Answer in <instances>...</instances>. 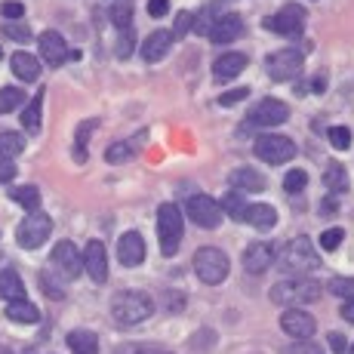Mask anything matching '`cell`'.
<instances>
[{
    "mask_svg": "<svg viewBox=\"0 0 354 354\" xmlns=\"http://www.w3.org/2000/svg\"><path fill=\"white\" fill-rule=\"evenodd\" d=\"M330 145L336 148V151H345V148L351 145V129L348 127H333L330 129Z\"/></svg>",
    "mask_w": 354,
    "mask_h": 354,
    "instance_id": "39",
    "label": "cell"
},
{
    "mask_svg": "<svg viewBox=\"0 0 354 354\" xmlns=\"http://www.w3.org/2000/svg\"><path fill=\"white\" fill-rule=\"evenodd\" d=\"M118 259L127 268H136V265L145 262V241H142L139 231H127L118 241Z\"/></svg>",
    "mask_w": 354,
    "mask_h": 354,
    "instance_id": "17",
    "label": "cell"
},
{
    "mask_svg": "<svg viewBox=\"0 0 354 354\" xmlns=\"http://www.w3.org/2000/svg\"><path fill=\"white\" fill-rule=\"evenodd\" d=\"M342 237H345L342 228H326L324 234H321V250H326V253L339 250V247H342Z\"/></svg>",
    "mask_w": 354,
    "mask_h": 354,
    "instance_id": "38",
    "label": "cell"
},
{
    "mask_svg": "<svg viewBox=\"0 0 354 354\" xmlns=\"http://www.w3.org/2000/svg\"><path fill=\"white\" fill-rule=\"evenodd\" d=\"M243 222H250V225L259 231H268L277 225V209L271 207V203H253V207L247 209V216H243Z\"/></svg>",
    "mask_w": 354,
    "mask_h": 354,
    "instance_id": "22",
    "label": "cell"
},
{
    "mask_svg": "<svg viewBox=\"0 0 354 354\" xmlns=\"http://www.w3.org/2000/svg\"><path fill=\"white\" fill-rule=\"evenodd\" d=\"M25 151V139L19 133H0V158H16Z\"/></svg>",
    "mask_w": 354,
    "mask_h": 354,
    "instance_id": "31",
    "label": "cell"
},
{
    "mask_svg": "<svg viewBox=\"0 0 354 354\" xmlns=\"http://www.w3.org/2000/svg\"><path fill=\"white\" fill-rule=\"evenodd\" d=\"M330 348L336 351V354H345V351H348V342H345L342 333H330Z\"/></svg>",
    "mask_w": 354,
    "mask_h": 354,
    "instance_id": "49",
    "label": "cell"
},
{
    "mask_svg": "<svg viewBox=\"0 0 354 354\" xmlns=\"http://www.w3.org/2000/svg\"><path fill=\"white\" fill-rule=\"evenodd\" d=\"M10 197L19 203V207H25L28 213H37L40 207V192L34 185H19V188H10Z\"/></svg>",
    "mask_w": 354,
    "mask_h": 354,
    "instance_id": "29",
    "label": "cell"
},
{
    "mask_svg": "<svg viewBox=\"0 0 354 354\" xmlns=\"http://www.w3.org/2000/svg\"><path fill=\"white\" fill-rule=\"evenodd\" d=\"M265 28L274 34H283V37H296V34H302V28H305V10L299 3L283 6L274 16L265 19Z\"/></svg>",
    "mask_w": 354,
    "mask_h": 354,
    "instance_id": "9",
    "label": "cell"
},
{
    "mask_svg": "<svg viewBox=\"0 0 354 354\" xmlns=\"http://www.w3.org/2000/svg\"><path fill=\"white\" fill-rule=\"evenodd\" d=\"M192 28H194V12L182 10L179 16H176V34H188Z\"/></svg>",
    "mask_w": 354,
    "mask_h": 354,
    "instance_id": "45",
    "label": "cell"
},
{
    "mask_svg": "<svg viewBox=\"0 0 354 354\" xmlns=\"http://www.w3.org/2000/svg\"><path fill=\"white\" fill-rule=\"evenodd\" d=\"M250 96V86H241V90H231V93H222L219 96V105H237Z\"/></svg>",
    "mask_w": 354,
    "mask_h": 354,
    "instance_id": "44",
    "label": "cell"
},
{
    "mask_svg": "<svg viewBox=\"0 0 354 354\" xmlns=\"http://www.w3.org/2000/svg\"><path fill=\"white\" fill-rule=\"evenodd\" d=\"M136 154V145L133 142H114V145H108L105 151V160L108 163H127L129 158Z\"/></svg>",
    "mask_w": 354,
    "mask_h": 354,
    "instance_id": "32",
    "label": "cell"
},
{
    "mask_svg": "<svg viewBox=\"0 0 354 354\" xmlns=\"http://www.w3.org/2000/svg\"><path fill=\"white\" fill-rule=\"evenodd\" d=\"M3 37L25 44V40H31V28H28V25H22V22H6L3 25Z\"/></svg>",
    "mask_w": 354,
    "mask_h": 354,
    "instance_id": "40",
    "label": "cell"
},
{
    "mask_svg": "<svg viewBox=\"0 0 354 354\" xmlns=\"http://www.w3.org/2000/svg\"><path fill=\"white\" fill-rule=\"evenodd\" d=\"M253 151H256L259 160L271 163V167H281V163H287V160L296 158V145H292V139H290V136H277V133L259 136Z\"/></svg>",
    "mask_w": 354,
    "mask_h": 354,
    "instance_id": "6",
    "label": "cell"
},
{
    "mask_svg": "<svg viewBox=\"0 0 354 354\" xmlns=\"http://www.w3.org/2000/svg\"><path fill=\"white\" fill-rule=\"evenodd\" d=\"M241 34H243L241 16L228 12V16H219V19L213 22V28H209V40H213V44H234Z\"/></svg>",
    "mask_w": 354,
    "mask_h": 354,
    "instance_id": "18",
    "label": "cell"
},
{
    "mask_svg": "<svg viewBox=\"0 0 354 354\" xmlns=\"http://www.w3.org/2000/svg\"><path fill=\"white\" fill-rule=\"evenodd\" d=\"M120 44H118V56L120 59H127L129 53H133V28H127V31H120Z\"/></svg>",
    "mask_w": 354,
    "mask_h": 354,
    "instance_id": "46",
    "label": "cell"
},
{
    "mask_svg": "<svg viewBox=\"0 0 354 354\" xmlns=\"http://www.w3.org/2000/svg\"><path fill=\"white\" fill-rule=\"evenodd\" d=\"M281 330L292 336L296 342H302V339H311L317 330V321L308 315V311H299V308H287L281 315Z\"/></svg>",
    "mask_w": 354,
    "mask_h": 354,
    "instance_id": "13",
    "label": "cell"
},
{
    "mask_svg": "<svg viewBox=\"0 0 354 354\" xmlns=\"http://www.w3.org/2000/svg\"><path fill=\"white\" fill-rule=\"evenodd\" d=\"M330 290L336 292V296H342L345 302H354V277H333Z\"/></svg>",
    "mask_w": 354,
    "mask_h": 354,
    "instance_id": "37",
    "label": "cell"
},
{
    "mask_svg": "<svg viewBox=\"0 0 354 354\" xmlns=\"http://www.w3.org/2000/svg\"><path fill=\"white\" fill-rule=\"evenodd\" d=\"M321 299V283L311 277H283L271 287V302L283 305V308H299Z\"/></svg>",
    "mask_w": 354,
    "mask_h": 354,
    "instance_id": "2",
    "label": "cell"
},
{
    "mask_svg": "<svg viewBox=\"0 0 354 354\" xmlns=\"http://www.w3.org/2000/svg\"><path fill=\"white\" fill-rule=\"evenodd\" d=\"M169 12V0H148V16L151 19H163Z\"/></svg>",
    "mask_w": 354,
    "mask_h": 354,
    "instance_id": "47",
    "label": "cell"
},
{
    "mask_svg": "<svg viewBox=\"0 0 354 354\" xmlns=\"http://www.w3.org/2000/svg\"><path fill=\"white\" fill-rule=\"evenodd\" d=\"M0 299H6V302L25 299V283H22V277H19L12 268L0 271Z\"/></svg>",
    "mask_w": 354,
    "mask_h": 354,
    "instance_id": "24",
    "label": "cell"
},
{
    "mask_svg": "<svg viewBox=\"0 0 354 354\" xmlns=\"http://www.w3.org/2000/svg\"><path fill=\"white\" fill-rule=\"evenodd\" d=\"M40 290H44L50 299H62V296H65V290L59 287L56 277H53L50 271H40Z\"/></svg>",
    "mask_w": 354,
    "mask_h": 354,
    "instance_id": "41",
    "label": "cell"
},
{
    "mask_svg": "<svg viewBox=\"0 0 354 354\" xmlns=\"http://www.w3.org/2000/svg\"><path fill=\"white\" fill-rule=\"evenodd\" d=\"M136 354H173V351H160V348H142V351H136Z\"/></svg>",
    "mask_w": 354,
    "mask_h": 354,
    "instance_id": "53",
    "label": "cell"
},
{
    "mask_svg": "<svg viewBox=\"0 0 354 354\" xmlns=\"http://www.w3.org/2000/svg\"><path fill=\"white\" fill-rule=\"evenodd\" d=\"M53 234V219L46 213H28L22 222H19V228H16V241H19V247L22 250H37V247H44L46 243V237Z\"/></svg>",
    "mask_w": 354,
    "mask_h": 354,
    "instance_id": "7",
    "label": "cell"
},
{
    "mask_svg": "<svg viewBox=\"0 0 354 354\" xmlns=\"http://www.w3.org/2000/svg\"><path fill=\"white\" fill-rule=\"evenodd\" d=\"M0 12L6 16V22H19V19L25 16V6L19 3V0H6V3L0 6Z\"/></svg>",
    "mask_w": 354,
    "mask_h": 354,
    "instance_id": "43",
    "label": "cell"
},
{
    "mask_svg": "<svg viewBox=\"0 0 354 354\" xmlns=\"http://www.w3.org/2000/svg\"><path fill=\"white\" fill-rule=\"evenodd\" d=\"M16 179V163L10 158H0V182H12Z\"/></svg>",
    "mask_w": 354,
    "mask_h": 354,
    "instance_id": "48",
    "label": "cell"
},
{
    "mask_svg": "<svg viewBox=\"0 0 354 354\" xmlns=\"http://www.w3.org/2000/svg\"><path fill=\"white\" fill-rule=\"evenodd\" d=\"M287 118H290V108L281 99H262L250 111V120L256 127H281V124H287Z\"/></svg>",
    "mask_w": 354,
    "mask_h": 354,
    "instance_id": "12",
    "label": "cell"
},
{
    "mask_svg": "<svg viewBox=\"0 0 354 354\" xmlns=\"http://www.w3.org/2000/svg\"><path fill=\"white\" fill-rule=\"evenodd\" d=\"M6 317H10L12 324H37L40 311L34 308L28 299H16V302H6Z\"/></svg>",
    "mask_w": 354,
    "mask_h": 354,
    "instance_id": "25",
    "label": "cell"
},
{
    "mask_svg": "<svg viewBox=\"0 0 354 354\" xmlns=\"http://www.w3.org/2000/svg\"><path fill=\"white\" fill-rule=\"evenodd\" d=\"M342 317H345L348 324H354V302H345V305H342Z\"/></svg>",
    "mask_w": 354,
    "mask_h": 354,
    "instance_id": "52",
    "label": "cell"
},
{
    "mask_svg": "<svg viewBox=\"0 0 354 354\" xmlns=\"http://www.w3.org/2000/svg\"><path fill=\"white\" fill-rule=\"evenodd\" d=\"M37 46H40L44 62L53 65V68H59L68 56H74V53H68V44H65V37L59 31H44L40 34V40H37Z\"/></svg>",
    "mask_w": 354,
    "mask_h": 354,
    "instance_id": "14",
    "label": "cell"
},
{
    "mask_svg": "<svg viewBox=\"0 0 354 354\" xmlns=\"http://www.w3.org/2000/svg\"><path fill=\"white\" fill-rule=\"evenodd\" d=\"M158 237L163 256H176L182 243V209L176 203H163L158 209Z\"/></svg>",
    "mask_w": 354,
    "mask_h": 354,
    "instance_id": "4",
    "label": "cell"
},
{
    "mask_svg": "<svg viewBox=\"0 0 354 354\" xmlns=\"http://www.w3.org/2000/svg\"><path fill=\"white\" fill-rule=\"evenodd\" d=\"M163 305H167V311H182V296H173V292H163Z\"/></svg>",
    "mask_w": 354,
    "mask_h": 354,
    "instance_id": "50",
    "label": "cell"
},
{
    "mask_svg": "<svg viewBox=\"0 0 354 354\" xmlns=\"http://www.w3.org/2000/svg\"><path fill=\"white\" fill-rule=\"evenodd\" d=\"M10 65H12V74H16L19 80H37L40 77V62H37V56H31V53H16V56L10 59Z\"/></svg>",
    "mask_w": 354,
    "mask_h": 354,
    "instance_id": "23",
    "label": "cell"
},
{
    "mask_svg": "<svg viewBox=\"0 0 354 354\" xmlns=\"http://www.w3.org/2000/svg\"><path fill=\"white\" fill-rule=\"evenodd\" d=\"M0 56H3V50H0Z\"/></svg>",
    "mask_w": 354,
    "mask_h": 354,
    "instance_id": "54",
    "label": "cell"
},
{
    "mask_svg": "<svg viewBox=\"0 0 354 354\" xmlns=\"http://www.w3.org/2000/svg\"><path fill=\"white\" fill-rule=\"evenodd\" d=\"M219 207H222V213H228L234 222H243V216H247L250 203L243 201V194H241V192H234V188H231V192H228L225 197H222Z\"/></svg>",
    "mask_w": 354,
    "mask_h": 354,
    "instance_id": "28",
    "label": "cell"
},
{
    "mask_svg": "<svg viewBox=\"0 0 354 354\" xmlns=\"http://www.w3.org/2000/svg\"><path fill=\"white\" fill-rule=\"evenodd\" d=\"M231 188L241 194H259V192H265V179L256 173V169L243 167V169H234V173H231Z\"/></svg>",
    "mask_w": 354,
    "mask_h": 354,
    "instance_id": "21",
    "label": "cell"
},
{
    "mask_svg": "<svg viewBox=\"0 0 354 354\" xmlns=\"http://www.w3.org/2000/svg\"><path fill=\"white\" fill-rule=\"evenodd\" d=\"M53 268L59 271L62 277H68V281H74V277L84 271V256L77 253V247H74L71 241H59L56 247H53Z\"/></svg>",
    "mask_w": 354,
    "mask_h": 354,
    "instance_id": "11",
    "label": "cell"
},
{
    "mask_svg": "<svg viewBox=\"0 0 354 354\" xmlns=\"http://www.w3.org/2000/svg\"><path fill=\"white\" fill-rule=\"evenodd\" d=\"M265 71L271 80H296L302 74V56L296 50H277L265 59Z\"/></svg>",
    "mask_w": 354,
    "mask_h": 354,
    "instance_id": "10",
    "label": "cell"
},
{
    "mask_svg": "<svg viewBox=\"0 0 354 354\" xmlns=\"http://www.w3.org/2000/svg\"><path fill=\"white\" fill-rule=\"evenodd\" d=\"M283 354H324V348L317 342H311V339H302V342H292Z\"/></svg>",
    "mask_w": 354,
    "mask_h": 354,
    "instance_id": "42",
    "label": "cell"
},
{
    "mask_svg": "<svg viewBox=\"0 0 354 354\" xmlns=\"http://www.w3.org/2000/svg\"><path fill=\"white\" fill-rule=\"evenodd\" d=\"M154 311V299L148 292L139 290H124L111 299V315L120 326H136L142 321H148Z\"/></svg>",
    "mask_w": 354,
    "mask_h": 354,
    "instance_id": "3",
    "label": "cell"
},
{
    "mask_svg": "<svg viewBox=\"0 0 354 354\" xmlns=\"http://www.w3.org/2000/svg\"><path fill=\"white\" fill-rule=\"evenodd\" d=\"M111 22L118 25L120 31H127L129 25H133V6H129L127 0H120V3L111 6Z\"/></svg>",
    "mask_w": 354,
    "mask_h": 354,
    "instance_id": "34",
    "label": "cell"
},
{
    "mask_svg": "<svg viewBox=\"0 0 354 354\" xmlns=\"http://www.w3.org/2000/svg\"><path fill=\"white\" fill-rule=\"evenodd\" d=\"M274 247L265 241H256L247 247V253H243V268L250 271V274H265V271L274 265Z\"/></svg>",
    "mask_w": 354,
    "mask_h": 354,
    "instance_id": "15",
    "label": "cell"
},
{
    "mask_svg": "<svg viewBox=\"0 0 354 354\" xmlns=\"http://www.w3.org/2000/svg\"><path fill=\"white\" fill-rule=\"evenodd\" d=\"M305 185H308V173H305V169H290L287 179H283V188H287L290 194H299Z\"/></svg>",
    "mask_w": 354,
    "mask_h": 354,
    "instance_id": "36",
    "label": "cell"
},
{
    "mask_svg": "<svg viewBox=\"0 0 354 354\" xmlns=\"http://www.w3.org/2000/svg\"><path fill=\"white\" fill-rule=\"evenodd\" d=\"M93 129H96V120H86V124L77 127V148H74V158L77 160H86V139H90Z\"/></svg>",
    "mask_w": 354,
    "mask_h": 354,
    "instance_id": "35",
    "label": "cell"
},
{
    "mask_svg": "<svg viewBox=\"0 0 354 354\" xmlns=\"http://www.w3.org/2000/svg\"><path fill=\"white\" fill-rule=\"evenodd\" d=\"M40 108H44V93H37L22 111V127L28 129V133H37L40 129Z\"/></svg>",
    "mask_w": 354,
    "mask_h": 354,
    "instance_id": "30",
    "label": "cell"
},
{
    "mask_svg": "<svg viewBox=\"0 0 354 354\" xmlns=\"http://www.w3.org/2000/svg\"><path fill=\"white\" fill-rule=\"evenodd\" d=\"M169 46H173V34L169 31L148 34V37L142 40V59H145V62H160V59L169 53Z\"/></svg>",
    "mask_w": 354,
    "mask_h": 354,
    "instance_id": "19",
    "label": "cell"
},
{
    "mask_svg": "<svg viewBox=\"0 0 354 354\" xmlns=\"http://www.w3.org/2000/svg\"><path fill=\"white\" fill-rule=\"evenodd\" d=\"M324 185L330 188V194H345V192H348L351 182H348V173H345L342 163H330V167H326Z\"/></svg>",
    "mask_w": 354,
    "mask_h": 354,
    "instance_id": "27",
    "label": "cell"
},
{
    "mask_svg": "<svg viewBox=\"0 0 354 354\" xmlns=\"http://www.w3.org/2000/svg\"><path fill=\"white\" fill-rule=\"evenodd\" d=\"M243 68H247V56H243V53H225V56L216 59V65H213V77L225 84V80H234L237 74L243 71Z\"/></svg>",
    "mask_w": 354,
    "mask_h": 354,
    "instance_id": "20",
    "label": "cell"
},
{
    "mask_svg": "<svg viewBox=\"0 0 354 354\" xmlns=\"http://www.w3.org/2000/svg\"><path fill=\"white\" fill-rule=\"evenodd\" d=\"M228 268H231V262H228V256L222 253V250H216V247H201L194 253V271H197V277H201L203 283H222L228 277Z\"/></svg>",
    "mask_w": 354,
    "mask_h": 354,
    "instance_id": "5",
    "label": "cell"
},
{
    "mask_svg": "<svg viewBox=\"0 0 354 354\" xmlns=\"http://www.w3.org/2000/svg\"><path fill=\"white\" fill-rule=\"evenodd\" d=\"M22 99H25L22 90H16V86H3V90H0V114H10L12 108L22 105Z\"/></svg>",
    "mask_w": 354,
    "mask_h": 354,
    "instance_id": "33",
    "label": "cell"
},
{
    "mask_svg": "<svg viewBox=\"0 0 354 354\" xmlns=\"http://www.w3.org/2000/svg\"><path fill=\"white\" fill-rule=\"evenodd\" d=\"M84 271L96 283L108 281V256H105V243H102V241H90V243H86V250H84Z\"/></svg>",
    "mask_w": 354,
    "mask_h": 354,
    "instance_id": "16",
    "label": "cell"
},
{
    "mask_svg": "<svg viewBox=\"0 0 354 354\" xmlns=\"http://www.w3.org/2000/svg\"><path fill=\"white\" fill-rule=\"evenodd\" d=\"M321 216H336V201H333V197H326L321 203Z\"/></svg>",
    "mask_w": 354,
    "mask_h": 354,
    "instance_id": "51",
    "label": "cell"
},
{
    "mask_svg": "<svg viewBox=\"0 0 354 354\" xmlns=\"http://www.w3.org/2000/svg\"><path fill=\"white\" fill-rule=\"evenodd\" d=\"M68 348H71V354H96L99 339L90 330H74V333H68Z\"/></svg>",
    "mask_w": 354,
    "mask_h": 354,
    "instance_id": "26",
    "label": "cell"
},
{
    "mask_svg": "<svg viewBox=\"0 0 354 354\" xmlns=\"http://www.w3.org/2000/svg\"><path fill=\"white\" fill-rule=\"evenodd\" d=\"M274 265L287 277H305L311 268H317V265H321V259H317L315 243H311L308 237H292L287 247L281 250V256L274 259Z\"/></svg>",
    "mask_w": 354,
    "mask_h": 354,
    "instance_id": "1",
    "label": "cell"
},
{
    "mask_svg": "<svg viewBox=\"0 0 354 354\" xmlns=\"http://www.w3.org/2000/svg\"><path fill=\"white\" fill-rule=\"evenodd\" d=\"M185 213L192 216V222L201 228H219L222 225V207L209 194H192L185 203Z\"/></svg>",
    "mask_w": 354,
    "mask_h": 354,
    "instance_id": "8",
    "label": "cell"
}]
</instances>
